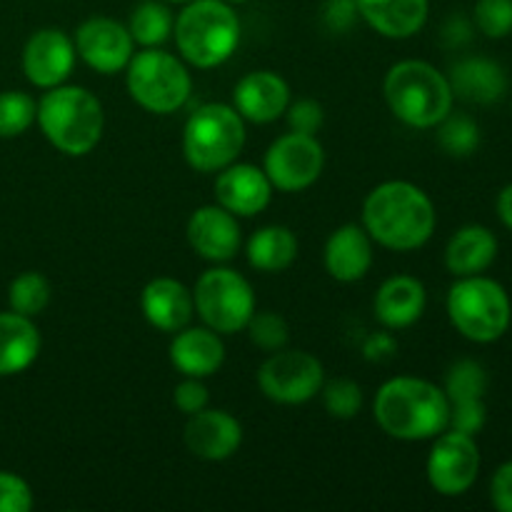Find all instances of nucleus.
Returning <instances> with one entry per match:
<instances>
[{
    "label": "nucleus",
    "instance_id": "obj_1",
    "mask_svg": "<svg viewBox=\"0 0 512 512\" xmlns=\"http://www.w3.org/2000/svg\"><path fill=\"white\" fill-rule=\"evenodd\" d=\"M435 205L425 190L405 180L378 185L365 198L363 228L383 248L408 253L423 248L435 233Z\"/></svg>",
    "mask_w": 512,
    "mask_h": 512
},
{
    "label": "nucleus",
    "instance_id": "obj_2",
    "mask_svg": "<svg viewBox=\"0 0 512 512\" xmlns=\"http://www.w3.org/2000/svg\"><path fill=\"white\" fill-rule=\"evenodd\" d=\"M373 413L390 438L428 440L448 430L450 400L428 380L393 378L375 395Z\"/></svg>",
    "mask_w": 512,
    "mask_h": 512
},
{
    "label": "nucleus",
    "instance_id": "obj_3",
    "mask_svg": "<svg viewBox=\"0 0 512 512\" xmlns=\"http://www.w3.org/2000/svg\"><path fill=\"white\" fill-rule=\"evenodd\" d=\"M40 130L65 155H88L103 135V105L80 85H55L38 103Z\"/></svg>",
    "mask_w": 512,
    "mask_h": 512
},
{
    "label": "nucleus",
    "instance_id": "obj_4",
    "mask_svg": "<svg viewBox=\"0 0 512 512\" xmlns=\"http://www.w3.org/2000/svg\"><path fill=\"white\" fill-rule=\"evenodd\" d=\"M383 90L395 118L410 128H435L453 110L450 80L425 60L395 63L385 75Z\"/></svg>",
    "mask_w": 512,
    "mask_h": 512
},
{
    "label": "nucleus",
    "instance_id": "obj_5",
    "mask_svg": "<svg viewBox=\"0 0 512 512\" xmlns=\"http://www.w3.org/2000/svg\"><path fill=\"white\" fill-rule=\"evenodd\" d=\"M180 55L195 68L223 65L240 43V20L228 0H190L173 23Z\"/></svg>",
    "mask_w": 512,
    "mask_h": 512
},
{
    "label": "nucleus",
    "instance_id": "obj_6",
    "mask_svg": "<svg viewBox=\"0 0 512 512\" xmlns=\"http://www.w3.org/2000/svg\"><path fill=\"white\" fill-rule=\"evenodd\" d=\"M245 145L243 115L225 103L200 105L183 130V153L198 173H220Z\"/></svg>",
    "mask_w": 512,
    "mask_h": 512
},
{
    "label": "nucleus",
    "instance_id": "obj_7",
    "mask_svg": "<svg viewBox=\"0 0 512 512\" xmlns=\"http://www.w3.org/2000/svg\"><path fill=\"white\" fill-rule=\"evenodd\" d=\"M450 323L473 343H495L510 328L512 305L498 280L465 275L448 293Z\"/></svg>",
    "mask_w": 512,
    "mask_h": 512
},
{
    "label": "nucleus",
    "instance_id": "obj_8",
    "mask_svg": "<svg viewBox=\"0 0 512 512\" xmlns=\"http://www.w3.org/2000/svg\"><path fill=\"white\" fill-rule=\"evenodd\" d=\"M188 68L175 55L158 48H145L135 53L128 63V93L140 108L150 113H175L190 98Z\"/></svg>",
    "mask_w": 512,
    "mask_h": 512
},
{
    "label": "nucleus",
    "instance_id": "obj_9",
    "mask_svg": "<svg viewBox=\"0 0 512 512\" xmlns=\"http://www.w3.org/2000/svg\"><path fill=\"white\" fill-rule=\"evenodd\" d=\"M195 310L215 333H238L248 328L255 313V295L248 280L228 268H213L200 275L193 290Z\"/></svg>",
    "mask_w": 512,
    "mask_h": 512
},
{
    "label": "nucleus",
    "instance_id": "obj_10",
    "mask_svg": "<svg viewBox=\"0 0 512 512\" xmlns=\"http://www.w3.org/2000/svg\"><path fill=\"white\" fill-rule=\"evenodd\" d=\"M323 365L305 350H275L258 370V385L265 398L280 405H300L323 388Z\"/></svg>",
    "mask_w": 512,
    "mask_h": 512
},
{
    "label": "nucleus",
    "instance_id": "obj_11",
    "mask_svg": "<svg viewBox=\"0 0 512 512\" xmlns=\"http://www.w3.org/2000/svg\"><path fill=\"white\" fill-rule=\"evenodd\" d=\"M325 165L323 145L315 135L293 133L280 135L265 153V175L273 188L283 193H298L310 188L320 178Z\"/></svg>",
    "mask_w": 512,
    "mask_h": 512
},
{
    "label": "nucleus",
    "instance_id": "obj_12",
    "mask_svg": "<svg viewBox=\"0 0 512 512\" xmlns=\"http://www.w3.org/2000/svg\"><path fill=\"white\" fill-rule=\"evenodd\" d=\"M478 473L480 450L473 435L443 430L428 455V480L435 493L445 498H458L473 488Z\"/></svg>",
    "mask_w": 512,
    "mask_h": 512
},
{
    "label": "nucleus",
    "instance_id": "obj_13",
    "mask_svg": "<svg viewBox=\"0 0 512 512\" xmlns=\"http://www.w3.org/2000/svg\"><path fill=\"white\" fill-rule=\"evenodd\" d=\"M75 53L93 70L103 75H113L128 68L133 58V35L128 25L113 18H88L75 33Z\"/></svg>",
    "mask_w": 512,
    "mask_h": 512
},
{
    "label": "nucleus",
    "instance_id": "obj_14",
    "mask_svg": "<svg viewBox=\"0 0 512 512\" xmlns=\"http://www.w3.org/2000/svg\"><path fill=\"white\" fill-rule=\"evenodd\" d=\"M75 65V43L58 28H43L28 38L23 48V73L35 88L63 85Z\"/></svg>",
    "mask_w": 512,
    "mask_h": 512
},
{
    "label": "nucleus",
    "instance_id": "obj_15",
    "mask_svg": "<svg viewBox=\"0 0 512 512\" xmlns=\"http://www.w3.org/2000/svg\"><path fill=\"white\" fill-rule=\"evenodd\" d=\"M215 198L228 213L240 218H253L263 213L273 198V183L268 180L265 170L248 163H230L220 170L215 180Z\"/></svg>",
    "mask_w": 512,
    "mask_h": 512
},
{
    "label": "nucleus",
    "instance_id": "obj_16",
    "mask_svg": "<svg viewBox=\"0 0 512 512\" xmlns=\"http://www.w3.org/2000/svg\"><path fill=\"white\" fill-rule=\"evenodd\" d=\"M240 443H243V428L225 410L203 408L200 413L188 415L185 445L198 458L220 463V460H228L230 455L238 453Z\"/></svg>",
    "mask_w": 512,
    "mask_h": 512
},
{
    "label": "nucleus",
    "instance_id": "obj_17",
    "mask_svg": "<svg viewBox=\"0 0 512 512\" xmlns=\"http://www.w3.org/2000/svg\"><path fill=\"white\" fill-rule=\"evenodd\" d=\"M188 243L200 258L225 263L240 248V225L223 205H203L188 220Z\"/></svg>",
    "mask_w": 512,
    "mask_h": 512
},
{
    "label": "nucleus",
    "instance_id": "obj_18",
    "mask_svg": "<svg viewBox=\"0 0 512 512\" xmlns=\"http://www.w3.org/2000/svg\"><path fill=\"white\" fill-rule=\"evenodd\" d=\"M235 110L250 123H273L288 110L290 88L273 70H255L240 78L233 90Z\"/></svg>",
    "mask_w": 512,
    "mask_h": 512
},
{
    "label": "nucleus",
    "instance_id": "obj_19",
    "mask_svg": "<svg viewBox=\"0 0 512 512\" xmlns=\"http://www.w3.org/2000/svg\"><path fill=\"white\" fill-rule=\"evenodd\" d=\"M145 320L163 333H178L195 313L193 293L175 278H155L140 295Z\"/></svg>",
    "mask_w": 512,
    "mask_h": 512
},
{
    "label": "nucleus",
    "instance_id": "obj_20",
    "mask_svg": "<svg viewBox=\"0 0 512 512\" xmlns=\"http://www.w3.org/2000/svg\"><path fill=\"white\" fill-rule=\"evenodd\" d=\"M373 265V238L360 225H343L325 243V268L340 283L365 278Z\"/></svg>",
    "mask_w": 512,
    "mask_h": 512
},
{
    "label": "nucleus",
    "instance_id": "obj_21",
    "mask_svg": "<svg viewBox=\"0 0 512 512\" xmlns=\"http://www.w3.org/2000/svg\"><path fill=\"white\" fill-rule=\"evenodd\" d=\"M170 360L185 378H208L218 373L225 360V348L220 335L213 328L178 330L170 343Z\"/></svg>",
    "mask_w": 512,
    "mask_h": 512
},
{
    "label": "nucleus",
    "instance_id": "obj_22",
    "mask_svg": "<svg viewBox=\"0 0 512 512\" xmlns=\"http://www.w3.org/2000/svg\"><path fill=\"white\" fill-rule=\"evenodd\" d=\"M355 10L375 33L403 40L423 28L430 0H355Z\"/></svg>",
    "mask_w": 512,
    "mask_h": 512
},
{
    "label": "nucleus",
    "instance_id": "obj_23",
    "mask_svg": "<svg viewBox=\"0 0 512 512\" xmlns=\"http://www.w3.org/2000/svg\"><path fill=\"white\" fill-rule=\"evenodd\" d=\"M425 303L428 295L420 280L410 275H395L380 285L375 295V315L390 330L410 328L425 313Z\"/></svg>",
    "mask_w": 512,
    "mask_h": 512
},
{
    "label": "nucleus",
    "instance_id": "obj_24",
    "mask_svg": "<svg viewBox=\"0 0 512 512\" xmlns=\"http://www.w3.org/2000/svg\"><path fill=\"white\" fill-rule=\"evenodd\" d=\"M450 88L453 95L478 105H493L508 90V75L495 60L465 58L450 70Z\"/></svg>",
    "mask_w": 512,
    "mask_h": 512
},
{
    "label": "nucleus",
    "instance_id": "obj_25",
    "mask_svg": "<svg viewBox=\"0 0 512 512\" xmlns=\"http://www.w3.org/2000/svg\"><path fill=\"white\" fill-rule=\"evenodd\" d=\"M40 353V333L33 318L20 313H0V378L18 375L35 363Z\"/></svg>",
    "mask_w": 512,
    "mask_h": 512
},
{
    "label": "nucleus",
    "instance_id": "obj_26",
    "mask_svg": "<svg viewBox=\"0 0 512 512\" xmlns=\"http://www.w3.org/2000/svg\"><path fill=\"white\" fill-rule=\"evenodd\" d=\"M498 255V238L493 230L483 225H465L450 238L445 248V265L453 275L465 278V275H480L493 265Z\"/></svg>",
    "mask_w": 512,
    "mask_h": 512
},
{
    "label": "nucleus",
    "instance_id": "obj_27",
    "mask_svg": "<svg viewBox=\"0 0 512 512\" xmlns=\"http://www.w3.org/2000/svg\"><path fill=\"white\" fill-rule=\"evenodd\" d=\"M298 258V240L285 225L260 228L248 240V263L260 273H280Z\"/></svg>",
    "mask_w": 512,
    "mask_h": 512
},
{
    "label": "nucleus",
    "instance_id": "obj_28",
    "mask_svg": "<svg viewBox=\"0 0 512 512\" xmlns=\"http://www.w3.org/2000/svg\"><path fill=\"white\" fill-rule=\"evenodd\" d=\"M173 23V13H170L163 0H143L130 13L128 30L135 43H140L143 48H155V45L165 43L170 38Z\"/></svg>",
    "mask_w": 512,
    "mask_h": 512
},
{
    "label": "nucleus",
    "instance_id": "obj_29",
    "mask_svg": "<svg viewBox=\"0 0 512 512\" xmlns=\"http://www.w3.org/2000/svg\"><path fill=\"white\" fill-rule=\"evenodd\" d=\"M8 303L13 313L35 318V315H40L48 308L50 283L40 273H33V270H30V273H20L18 278L10 283Z\"/></svg>",
    "mask_w": 512,
    "mask_h": 512
},
{
    "label": "nucleus",
    "instance_id": "obj_30",
    "mask_svg": "<svg viewBox=\"0 0 512 512\" xmlns=\"http://www.w3.org/2000/svg\"><path fill=\"white\" fill-rule=\"evenodd\" d=\"M38 115V103L23 90H5L0 93V138H18Z\"/></svg>",
    "mask_w": 512,
    "mask_h": 512
},
{
    "label": "nucleus",
    "instance_id": "obj_31",
    "mask_svg": "<svg viewBox=\"0 0 512 512\" xmlns=\"http://www.w3.org/2000/svg\"><path fill=\"white\" fill-rule=\"evenodd\" d=\"M488 390V373L475 360H458L445 378V395L450 403L455 400H483Z\"/></svg>",
    "mask_w": 512,
    "mask_h": 512
},
{
    "label": "nucleus",
    "instance_id": "obj_32",
    "mask_svg": "<svg viewBox=\"0 0 512 512\" xmlns=\"http://www.w3.org/2000/svg\"><path fill=\"white\" fill-rule=\"evenodd\" d=\"M440 148L455 158H468L480 145V128L468 115H448L440 123Z\"/></svg>",
    "mask_w": 512,
    "mask_h": 512
},
{
    "label": "nucleus",
    "instance_id": "obj_33",
    "mask_svg": "<svg viewBox=\"0 0 512 512\" xmlns=\"http://www.w3.org/2000/svg\"><path fill=\"white\" fill-rule=\"evenodd\" d=\"M323 403L333 418L348 420L355 418L360 413V405H363V393H360V385L353 380H330L328 385H323Z\"/></svg>",
    "mask_w": 512,
    "mask_h": 512
},
{
    "label": "nucleus",
    "instance_id": "obj_34",
    "mask_svg": "<svg viewBox=\"0 0 512 512\" xmlns=\"http://www.w3.org/2000/svg\"><path fill=\"white\" fill-rule=\"evenodd\" d=\"M475 25L488 38H508L512 33V0H478Z\"/></svg>",
    "mask_w": 512,
    "mask_h": 512
},
{
    "label": "nucleus",
    "instance_id": "obj_35",
    "mask_svg": "<svg viewBox=\"0 0 512 512\" xmlns=\"http://www.w3.org/2000/svg\"><path fill=\"white\" fill-rule=\"evenodd\" d=\"M250 340H253L258 348L268 350V353H275V350L285 348L288 343V323H285L283 315L278 313H253L248 323Z\"/></svg>",
    "mask_w": 512,
    "mask_h": 512
},
{
    "label": "nucleus",
    "instance_id": "obj_36",
    "mask_svg": "<svg viewBox=\"0 0 512 512\" xmlns=\"http://www.w3.org/2000/svg\"><path fill=\"white\" fill-rule=\"evenodd\" d=\"M485 420H488V410H485L483 400H455V403H450V430L475 438L483 430Z\"/></svg>",
    "mask_w": 512,
    "mask_h": 512
},
{
    "label": "nucleus",
    "instance_id": "obj_37",
    "mask_svg": "<svg viewBox=\"0 0 512 512\" xmlns=\"http://www.w3.org/2000/svg\"><path fill=\"white\" fill-rule=\"evenodd\" d=\"M33 508V490L20 475L0 470V512H28Z\"/></svg>",
    "mask_w": 512,
    "mask_h": 512
},
{
    "label": "nucleus",
    "instance_id": "obj_38",
    "mask_svg": "<svg viewBox=\"0 0 512 512\" xmlns=\"http://www.w3.org/2000/svg\"><path fill=\"white\" fill-rule=\"evenodd\" d=\"M288 123L293 133L315 135L323 125V108L315 100H298V103L288 105Z\"/></svg>",
    "mask_w": 512,
    "mask_h": 512
},
{
    "label": "nucleus",
    "instance_id": "obj_39",
    "mask_svg": "<svg viewBox=\"0 0 512 512\" xmlns=\"http://www.w3.org/2000/svg\"><path fill=\"white\" fill-rule=\"evenodd\" d=\"M175 408L185 415H195L208 408V388L200 383V378H188L175 388Z\"/></svg>",
    "mask_w": 512,
    "mask_h": 512
},
{
    "label": "nucleus",
    "instance_id": "obj_40",
    "mask_svg": "<svg viewBox=\"0 0 512 512\" xmlns=\"http://www.w3.org/2000/svg\"><path fill=\"white\" fill-rule=\"evenodd\" d=\"M490 498L500 512H512V460L500 465L490 483Z\"/></svg>",
    "mask_w": 512,
    "mask_h": 512
},
{
    "label": "nucleus",
    "instance_id": "obj_41",
    "mask_svg": "<svg viewBox=\"0 0 512 512\" xmlns=\"http://www.w3.org/2000/svg\"><path fill=\"white\" fill-rule=\"evenodd\" d=\"M395 353V340L390 335L378 333L365 343V358L368 360H385Z\"/></svg>",
    "mask_w": 512,
    "mask_h": 512
},
{
    "label": "nucleus",
    "instance_id": "obj_42",
    "mask_svg": "<svg viewBox=\"0 0 512 512\" xmlns=\"http://www.w3.org/2000/svg\"><path fill=\"white\" fill-rule=\"evenodd\" d=\"M498 215H500V220H503L505 228L512 230V185H508V188L500 190V195H498Z\"/></svg>",
    "mask_w": 512,
    "mask_h": 512
},
{
    "label": "nucleus",
    "instance_id": "obj_43",
    "mask_svg": "<svg viewBox=\"0 0 512 512\" xmlns=\"http://www.w3.org/2000/svg\"><path fill=\"white\" fill-rule=\"evenodd\" d=\"M165 3H183L185 5V3H190V0H165Z\"/></svg>",
    "mask_w": 512,
    "mask_h": 512
},
{
    "label": "nucleus",
    "instance_id": "obj_44",
    "mask_svg": "<svg viewBox=\"0 0 512 512\" xmlns=\"http://www.w3.org/2000/svg\"><path fill=\"white\" fill-rule=\"evenodd\" d=\"M228 3H248V0H228Z\"/></svg>",
    "mask_w": 512,
    "mask_h": 512
}]
</instances>
